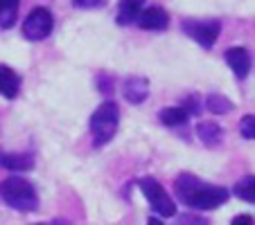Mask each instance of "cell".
Returning a JSON list of instances; mask_svg holds the SVG:
<instances>
[{
	"instance_id": "cell-1",
	"label": "cell",
	"mask_w": 255,
	"mask_h": 225,
	"mask_svg": "<svg viewBox=\"0 0 255 225\" xmlns=\"http://www.w3.org/2000/svg\"><path fill=\"white\" fill-rule=\"evenodd\" d=\"M174 192H176V198L185 207L197 212L215 210V207L224 205L228 201V196H231L226 187L203 182L197 176H192V173H181L174 180Z\"/></svg>"
},
{
	"instance_id": "cell-2",
	"label": "cell",
	"mask_w": 255,
	"mask_h": 225,
	"mask_svg": "<svg viewBox=\"0 0 255 225\" xmlns=\"http://www.w3.org/2000/svg\"><path fill=\"white\" fill-rule=\"evenodd\" d=\"M0 198L16 212H34L39 207V196L32 182L20 176H9L0 182Z\"/></svg>"
},
{
	"instance_id": "cell-3",
	"label": "cell",
	"mask_w": 255,
	"mask_h": 225,
	"mask_svg": "<svg viewBox=\"0 0 255 225\" xmlns=\"http://www.w3.org/2000/svg\"><path fill=\"white\" fill-rule=\"evenodd\" d=\"M120 124V108L116 101H102L91 115V135L95 147H104L113 140Z\"/></svg>"
},
{
	"instance_id": "cell-4",
	"label": "cell",
	"mask_w": 255,
	"mask_h": 225,
	"mask_svg": "<svg viewBox=\"0 0 255 225\" xmlns=\"http://www.w3.org/2000/svg\"><path fill=\"white\" fill-rule=\"evenodd\" d=\"M138 185H140V192H142V196L149 201L151 210H154L156 214L165 216V219H172V216H176V203L172 201V196L165 192V187L160 185L156 178H140Z\"/></svg>"
},
{
	"instance_id": "cell-5",
	"label": "cell",
	"mask_w": 255,
	"mask_h": 225,
	"mask_svg": "<svg viewBox=\"0 0 255 225\" xmlns=\"http://www.w3.org/2000/svg\"><path fill=\"white\" fill-rule=\"evenodd\" d=\"M181 27H183L185 34H190L194 41H197L201 48L210 50L212 45L217 43V39H219V32H222V23L215 18H183V23H181Z\"/></svg>"
},
{
	"instance_id": "cell-6",
	"label": "cell",
	"mask_w": 255,
	"mask_h": 225,
	"mask_svg": "<svg viewBox=\"0 0 255 225\" xmlns=\"http://www.w3.org/2000/svg\"><path fill=\"white\" fill-rule=\"evenodd\" d=\"M54 18L48 7H34L23 20V36L27 41H43L52 34Z\"/></svg>"
},
{
	"instance_id": "cell-7",
	"label": "cell",
	"mask_w": 255,
	"mask_h": 225,
	"mask_svg": "<svg viewBox=\"0 0 255 225\" xmlns=\"http://www.w3.org/2000/svg\"><path fill=\"white\" fill-rule=\"evenodd\" d=\"M169 23V16L163 7H144L138 16V25L147 32H163Z\"/></svg>"
},
{
	"instance_id": "cell-8",
	"label": "cell",
	"mask_w": 255,
	"mask_h": 225,
	"mask_svg": "<svg viewBox=\"0 0 255 225\" xmlns=\"http://www.w3.org/2000/svg\"><path fill=\"white\" fill-rule=\"evenodd\" d=\"M226 63L237 79H246L251 72V54L246 48H231L226 52Z\"/></svg>"
},
{
	"instance_id": "cell-9",
	"label": "cell",
	"mask_w": 255,
	"mask_h": 225,
	"mask_svg": "<svg viewBox=\"0 0 255 225\" xmlns=\"http://www.w3.org/2000/svg\"><path fill=\"white\" fill-rule=\"evenodd\" d=\"M0 167L7 171H29L34 169V155L32 153H14V151H2L0 149Z\"/></svg>"
},
{
	"instance_id": "cell-10",
	"label": "cell",
	"mask_w": 255,
	"mask_h": 225,
	"mask_svg": "<svg viewBox=\"0 0 255 225\" xmlns=\"http://www.w3.org/2000/svg\"><path fill=\"white\" fill-rule=\"evenodd\" d=\"M149 95V81L144 77H131L125 81V99L133 106H140Z\"/></svg>"
},
{
	"instance_id": "cell-11",
	"label": "cell",
	"mask_w": 255,
	"mask_h": 225,
	"mask_svg": "<svg viewBox=\"0 0 255 225\" xmlns=\"http://www.w3.org/2000/svg\"><path fill=\"white\" fill-rule=\"evenodd\" d=\"M20 92V77L9 66H0V95L5 99H16Z\"/></svg>"
},
{
	"instance_id": "cell-12",
	"label": "cell",
	"mask_w": 255,
	"mask_h": 225,
	"mask_svg": "<svg viewBox=\"0 0 255 225\" xmlns=\"http://www.w3.org/2000/svg\"><path fill=\"white\" fill-rule=\"evenodd\" d=\"M197 135H199V140H201L203 147L215 149V147L222 144L224 129L219 124H215V122H201V124L197 126Z\"/></svg>"
},
{
	"instance_id": "cell-13",
	"label": "cell",
	"mask_w": 255,
	"mask_h": 225,
	"mask_svg": "<svg viewBox=\"0 0 255 225\" xmlns=\"http://www.w3.org/2000/svg\"><path fill=\"white\" fill-rule=\"evenodd\" d=\"M142 9H144V0H120V5H118V25L135 23Z\"/></svg>"
},
{
	"instance_id": "cell-14",
	"label": "cell",
	"mask_w": 255,
	"mask_h": 225,
	"mask_svg": "<svg viewBox=\"0 0 255 225\" xmlns=\"http://www.w3.org/2000/svg\"><path fill=\"white\" fill-rule=\"evenodd\" d=\"M188 117H190V110L185 108V106H169V108L160 110L158 120H160V124H165V126H181L188 122Z\"/></svg>"
},
{
	"instance_id": "cell-15",
	"label": "cell",
	"mask_w": 255,
	"mask_h": 225,
	"mask_svg": "<svg viewBox=\"0 0 255 225\" xmlns=\"http://www.w3.org/2000/svg\"><path fill=\"white\" fill-rule=\"evenodd\" d=\"M18 2L20 0H0V27L9 29L16 23L18 16Z\"/></svg>"
},
{
	"instance_id": "cell-16",
	"label": "cell",
	"mask_w": 255,
	"mask_h": 225,
	"mask_svg": "<svg viewBox=\"0 0 255 225\" xmlns=\"http://www.w3.org/2000/svg\"><path fill=\"white\" fill-rule=\"evenodd\" d=\"M233 192L242 201L255 203V176H244L242 180H237L235 187H233Z\"/></svg>"
},
{
	"instance_id": "cell-17",
	"label": "cell",
	"mask_w": 255,
	"mask_h": 225,
	"mask_svg": "<svg viewBox=\"0 0 255 225\" xmlns=\"http://www.w3.org/2000/svg\"><path fill=\"white\" fill-rule=\"evenodd\" d=\"M206 108L212 115H226L233 110V101L224 95H208L206 97Z\"/></svg>"
},
{
	"instance_id": "cell-18",
	"label": "cell",
	"mask_w": 255,
	"mask_h": 225,
	"mask_svg": "<svg viewBox=\"0 0 255 225\" xmlns=\"http://www.w3.org/2000/svg\"><path fill=\"white\" fill-rule=\"evenodd\" d=\"M240 133L244 140H255V115H246L240 122Z\"/></svg>"
},
{
	"instance_id": "cell-19",
	"label": "cell",
	"mask_w": 255,
	"mask_h": 225,
	"mask_svg": "<svg viewBox=\"0 0 255 225\" xmlns=\"http://www.w3.org/2000/svg\"><path fill=\"white\" fill-rule=\"evenodd\" d=\"M72 5L77 9H97L106 5V0H72Z\"/></svg>"
},
{
	"instance_id": "cell-20",
	"label": "cell",
	"mask_w": 255,
	"mask_h": 225,
	"mask_svg": "<svg viewBox=\"0 0 255 225\" xmlns=\"http://www.w3.org/2000/svg\"><path fill=\"white\" fill-rule=\"evenodd\" d=\"M183 106L190 110V115H197L199 110H201V104H199V99H197L194 95H190L188 99H185V104H183Z\"/></svg>"
},
{
	"instance_id": "cell-21",
	"label": "cell",
	"mask_w": 255,
	"mask_h": 225,
	"mask_svg": "<svg viewBox=\"0 0 255 225\" xmlns=\"http://www.w3.org/2000/svg\"><path fill=\"white\" fill-rule=\"evenodd\" d=\"M233 223H235V225H251V223H253V219H251V216H235V219H233Z\"/></svg>"
}]
</instances>
